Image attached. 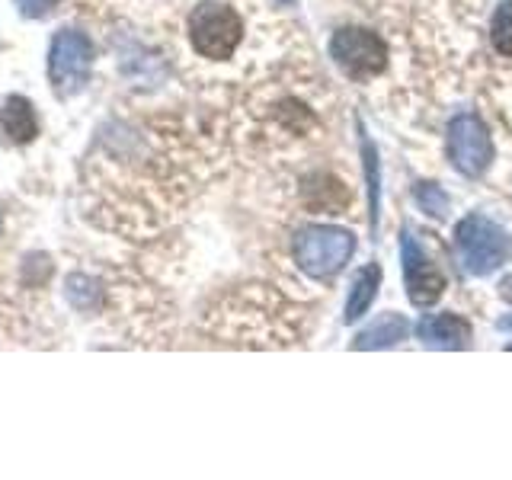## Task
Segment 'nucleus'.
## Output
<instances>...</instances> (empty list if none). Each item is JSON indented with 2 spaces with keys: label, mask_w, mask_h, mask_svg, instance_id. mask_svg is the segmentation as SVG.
<instances>
[{
  "label": "nucleus",
  "mask_w": 512,
  "mask_h": 480,
  "mask_svg": "<svg viewBox=\"0 0 512 480\" xmlns=\"http://www.w3.org/2000/svg\"><path fill=\"white\" fill-rule=\"evenodd\" d=\"M455 247L471 276H490L512 253V237L484 215H468L455 228Z\"/></svg>",
  "instance_id": "nucleus-1"
},
{
  "label": "nucleus",
  "mask_w": 512,
  "mask_h": 480,
  "mask_svg": "<svg viewBox=\"0 0 512 480\" xmlns=\"http://www.w3.org/2000/svg\"><path fill=\"white\" fill-rule=\"evenodd\" d=\"M352 253H356L352 231L330 228V224H314L295 237V263L311 279H333L349 263Z\"/></svg>",
  "instance_id": "nucleus-2"
},
{
  "label": "nucleus",
  "mask_w": 512,
  "mask_h": 480,
  "mask_svg": "<svg viewBox=\"0 0 512 480\" xmlns=\"http://www.w3.org/2000/svg\"><path fill=\"white\" fill-rule=\"evenodd\" d=\"M240 36H244V23H240L237 10H231L228 4L205 0V4L189 13V42L202 58H231L234 48L240 45Z\"/></svg>",
  "instance_id": "nucleus-3"
},
{
  "label": "nucleus",
  "mask_w": 512,
  "mask_h": 480,
  "mask_svg": "<svg viewBox=\"0 0 512 480\" xmlns=\"http://www.w3.org/2000/svg\"><path fill=\"white\" fill-rule=\"evenodd\" d=\"M330 55L340 64V71L352 80H368L388 68V45H384L372 29L346 26L333 36Z\"/></svg>",
  "instance_id": "nucleus-4"
},
{
  "label": "nucleus",
  "mask_w": 512,
  "mask_h": 480,
  "mask_svg": "<svg viewBox=\"0 0 512 480\" xmlns=\"http://www.w3.org/2000/svg\"><path fill=\"white\" fill-rule=\"evenodd\" d=\"M448 157L458 173L464 176H480L487 173L493 160V141L487 125L480 122L474 112H461L448 125Z\"/></svg>",
  "instance_id": "nucleus-5"
},
{
  "label": "nucleus",
  "mask_w": 512,
  "mask_h": 480,
  "mask_svg": "<svg viewBox=\"0 0 512 480\" xmlns=\"http://www.w3.org/2000/svg\"><path fill=\"white\" fill-rule=\"evenodd\" d=\"M93 68V45L84 32H58L48 52V77L58 93H74L84 87V80L90 77Z\"/></svg>",
  "instance_id": "nucleus-6"
},
{
  "label": "nucleus",
  "mask_w": 512,
  "mask_h": 480,
  "mask_svg": "<svg viewBox=\"0 0 512 480\" xmlns=\"http://www.w3.org/2000/svg\"><path fill=\"white\" fill-rule=\"evenodd\" d=\"M400 266H404V282L407 295L416 308H429L436 304L445 292V276L436 269V263L420 250L416 237L410 231L400 234Z\"/></svg>",
  "instance_id": "nucleus-7"
},
{
  "label": "nucleus",
  "mask_w": 512,
  "mask_h": 480,
  "mask_svg": "<svg viewBox=\"0 0 512 480\" xmlns=\"http://www.w3.org/2000/svg\"><path fill=\"white\" fill-rule=\"evenodd\" d=\"M416 340L429 349H468L471 324L458 314H426L416 324Z\"/></svg>",
  "instance_id": "nucleus-8"
},
{
  "label": "nucleus",
  "mask_w": 512,
  "mask_h": 480,
  "mask_svg": "<svg viewBox=\"0 0 512 480\" xmlns=\"http://www.w3.org/2000/svg\"><path fill=\"white\" fill-rule=\"evenodd\" d=\"M410 324L400 314H381L375 324H368L359 336H356V349H388L397 346L400 340H407Z\"/></svg>",
  "instance_id": "nucleus-9"
},
{
  "label": "nucleus",
  "mask_w": 512,
  "mask_h": 480,
  "mask_svg": "<svg viewBox=\"0 0 512 480\" xmlns=\"http://www.w3.org/2000/svg\"><path fill=\"white\" fill-rule=\"evenodd\" d=\"M0 125L10 135V141L26 144L36 138V112H32V103L23 100V96H7L4 106H0Z\"/></svg>",
  "instance_id": "nucleus-10"
},
{
  "label": "nucleus",
  "mask_w": 512,
  "mask_h": 480,
  "mask_svg": "<svg viewBox=\"0 0 512 480\" xmlns=\"http://www.w3.org/2000/svg\"><path fill=\"white\" fill-rule=\"evenodd\" d=\"M378 285H381V266H365L356 282H352L349 288V301H346V324H352V320H359L368 308L375 304V295H378Z\"/></svg>",
  "instance_id": "nucleus-11"
},
{
  "label": "nucleus",
  "mask_w": 512,
  "mask_h": 480,
  "mask_svg": "<svg viewBox=\"0 0 512 480\" xmlns=\"http://www.w3.org/2000/svg\"><path fill=\"white\" fill-rule=\"evenodd\" d=\"M490 42L503 58H512V0H503L493 13L490 23Z\"/></svg>",
  "instance_id": "nucleus-12"
},
{
  "label": "nucleus",
  "mask_w": 512,
  "mask_h": 480,
  "mask_svg": "<svg viewBox=\"0 0 512 480\" xmlns=\"http://www.w3.org/2000/svg\"><path fill=\"white\" fill-rule=\"evenodd\" d=\"M413 199H416V205H420V208H426L432 218L442 221L448 215V196H445V192L436 183H416Z\"/></svg>",
  "instance_id": "nucleus-13"
},
{
  "label": "nucleus",
  "mask_w": 512,
  "mask_h": 480,
  "mask_svg": "<svg viewBox=\"0 0 512 480\" xmlns=\"http://www.w3.org/2000/svg\"><path fill=\"white\" fill-rule=\"evenodd\" d=\"M362 154H365V176H368V208H372V228H378V154L372 141L362 138Z\"/></svg>",
  "instance_id": "nucleus-14"
},
{
  "label": "nucleus",
  "mask_w": 512,
  "mask_h": 480,
  "mask_svg": "<svg viewBox=\"0 0 512 480\" xmlns=\"http://www.w3.org/2000/svg\"><path fill=\"white\" fill-rule=\"evenodd\" d=\"M16 4H20V10L26 16H42L48 10V4H55V0H16Z\"/></svg>",
  "instance_id": "nucleus-15"
},
{
  "label": "nucleus",
  "mask_w": 512,
  "mask_h": 480,
  "mask_svg": "<svg viewBox=\"0 0 512 480\" xmlns=\"http://www.w3.org/2000/svg\"><path fill=\"white\" fill-rule=\"evenodd\" d=\"M500 295H503L506 301H512V276H506V279H503V285H500Z\"/></svg>",
  "instance_id": "nucleus-16"
},
{
  "label": "nucleus",
  "mask_w": 512,
  "mask_h": 480,
  "mask_svg": "<svg viewBox=\"0 0 512 480\" xmlns=\"http://www.w3.org/2000/svg\"><path fill=\"white\" fill-rule=\"evenodd\" d=\"M500 330H512V317H506V320H500Z\"/></svg>",
  "instance_id": "nucleus-17"
},
{
  "label": "nucleus",
  "mask_w": 512,
  "mask_h": 480,
  "mask_svg": "<svg viewBox=\"0 0 512 480\" xmlns=\"http://www.w3.org/2000/svg\"><path fill=\"white\" fill-rule=\"evenodd\" d=\"M0 231H4V215H0Z\"/></svg>",
  "instance_id": "nucleus-18"
}]
</instances>
